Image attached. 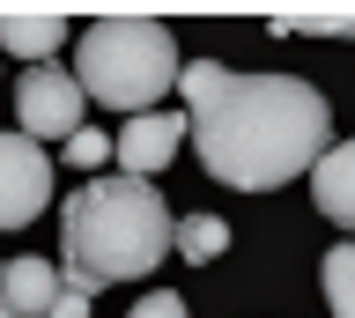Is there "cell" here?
Masks as SVG:
<instances>
[{
	"instance_id": "obj_1",
	"label": "cell",
	"mask_w": 355,
	"mask_h": 318,
	"mask_svg": "<svg viewBox=\"0 0 355 318\" xmlns=\"http://www.w3.org/2000/svg\"><path fill=\"white\" fill-rule=\"evenodd\" d=\"M193 112V156L230 193H274V185L318 170L333 148V104L296 74H237L193 60L178 74Z\"/></svg>"
},
{
	"instance_id": "obj_2",
	"label": "cell",
	"mask_w": 355,
	"mask_h": 318,
	"mask_svg": "<svg viewBox=\"0 0 355 318\" xmlns=\"http://www.w3.org/2000/svg\"><path fill=\"white\" fill-rule=\"evenodd\" d=\"M163 251H178V222H171V207H163V193L148 178H89V185H74V200L60 215L67 281H82L96 296L111 281L155 274Z\"/></svg>"
},
{
	"instance_id": "obj_3",
	"label": "cell",
	"mask_w": 355,
	"mask_h": 318,
	"mask_svg": "<svg viewBox=\"0 0 355 318\" xmlns=\"http://www.w3.org/2000/svg\"><path fill=\"white\" fill-rule=\"evenodd\" d=\"M74 60H82L89 104L126 112V118L155 112V96L178 89V74H185L171 23H148V15H104V23H89L82 45H74Z\"/></svg>"
},
{
	"instance_id": "obj_4",
	"label": "cell",
	"mask_w": 355,
	"mask_h": 318,
	"mask_svg": "<svg viewBox=\"0 0 355 318\" xmlns=\"http://www.w3.org/2000/svg\"><path fill=\"white\" fill-rule=\"evenodd\" d=\"M82 74H67V67H22L15 82V112H22V134L30 141H74L82 134Z\"/></svg>"
},
{
	"instance_id": "obj_5",
	"label": "cell",
	"mask_w": 355,
	"mask_h": 318,
	"mask_svg": "<svg viewBox=\"0 0 355 318\" xmlns=\"http://www.w3.org/2000/svg\"><path fill=\"white\" fill-rule=\"evenodd\" d=\"M52 200V156L30 134H0V229L37 222Z\"/></svg>"
},
{
	"instance_id": "obj_6",
	"label": "cell",
	"mask_w": 355,
	"mask_h": 318,
	"mask_svg": "<svg viewBox=\"0 0 355 318\" xmlns=\"http://www.w3.org/2000/svg\"><path fill=\"white\" fill-rule=\"evenodd\" d=\"M185 134H193V112H141L119 126V170L126 178H155L163 163L185 148Z\"/></svg>"
},
{
	"instance_id": "obj_7",
	"label": "cell",
	"mask_w": 355,
	"mask_h": 318,
	"mask_svg": "<svg viewBox=\"0 0 355 318\" xmlns=\"http://www.w3.org/2000/svg\"><path fill=\"white\" fill-rule=\"evenodd\" d=\"M67 289L82 281H67L60 259H0V318H44Z\"/></svg>"
},
{
	"instance_id": "obj_8",
	"label": "cell",
	"mask_w": 355,
	"mask_h": 318,
	"mask_svg": "<svg viewBox=\"0 0 355 318\" xmlns=\"http://www.w3.org/2000/svg\"><path fill=\"white\" fill-rule=\"evenodd\" d=\"M311 200H318V215L340 229H355V141H333L326 163L311 170Z\"/></svg>"
},
{
	"instance_id": "obj_9",
	"label": "cell",
	"mask_w": 355,
	"mask_h": 318,
	"mask_svg": "<svg viewBox=\"0 0 355 318\" xmlns=\"http://www.w3.org/2000/svg\"><path fill=\"white\" fill-rule=\"evenodd\" d=\"M67 45V23L60 15H15V8H8V15H0V52H15V60H52V52Z\"/></svg>"
},
{
	"instance_id": "obj_10",
	"label": "cell",
	"mask_w": 355,
	"mask_h": 318,
	"mask_svg": "<svg viewBox=\"0 0 355 318\" xmlns=\"http://www.w3.org/2000/svg\"><path fill=\"white\" fill-rule=\"evenodd\" d=\"M222 245H230V222L222 215H185L178 222V259L207 267V259H222Z\"/></svg>"
},
{
	"instance_id": "obj_11",
	"label": "cell",
	"mask_w": 355,
	"mask_h": 318,
	"mask_svg": "<svg viewBox=\"0 0 355 318\" xmlns=\"http://www.w3.org/2000/svg\"><path fill=\"white\" fill-rule=\"evenodd\" d=\"M318 281H326L333 318H355V245H333V251H326V267H318Z\"/></svg>"
},
{
	"instance_id": "obj_12",
	"label": "cell",
	"mask_w": 355,
	"mask_h": 318,
	"mask_svg": "<svg viewBox=\"0 0 355 318\" xmlns=\"http://www.w3.org/2000/svg\"><path fill=\"white\" fill-rule=\"evenodd\" d=\"M111 156H119V134H96V126H82V134L67 141V163H74V170H104Z\"/></svg>"
},
{
	"instance_id": "obj_13",
	"label": "cell",
	"mask_w": 355,
	"mask_h": 318,
	"mask_svg": "<svg viewBox=\"0 0 355 318\" xmlns=\"http://www.w3.org/2000/svg\"><path fill=\"white\" fill-rule=\"evenodd\" d=\"M126 318H185V296H171V289H155V296H141Z\"/></svg>"
}]
</instances>
